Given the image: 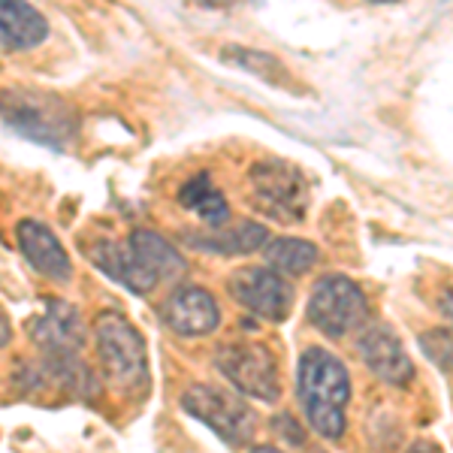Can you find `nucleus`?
<instances>
[{
  "label": "nucleus",
  "instance_id": "nucleus-1",
  "mask_svg": "<svg viewBox=\"0 0 453 453\" xmlns=\"http://www.w3.org/2000/svg\"><path fill=\"white\" fill-rule=\"evenodd\" d=\"M296 396L309 426L326 441L345 435L350 375L345 363L326 348H305L296 366Z\"/></svg>",
  "mask_w": 453,
  "mask_h": 453
},
{
  "label": "nucleus",
  "instance_id": "nucleus-2",
  "mask_svg": "<svg viewBox=\"0 0 453 453\" xmlns=\"http://www.w3.org/2000/svg\"><path fill=\"white\" fill-rule=\"evenodd\" d=\"M0 124L12 134L49 149H67L76 136V109L55 94L31 88H0Z\"/></svg>",
  "mask_w": 453,
  "mask_h": 453
},
{
  "label": "nucleus",
  "instance_id": "nucleus-3",
  "mask_svg": "<svg viewBox=\"0 0 453 453\" xmlns=\"http://www.w3.org/2000/svg\"><path fill=\"white\" fill-rule=\"evenodd\" d=\"M97 360L112 390L124 396H142L149 387V350L142 333L119 311H104L94 326Z\"/></svg>",
  "mask_w": 453,
  "mask_h": 453
},
{
  "label": "nucleus",
  "instance_id": "nucleus-4",
  "mask_svg": "<svg viewBox=\"0 0 453 453\" xmlns=\"http://www.w3.org/2000/svg\"><path fill=\"white\" fill-rule=\"evenodd\" d=\"M248 185H251V203L266 218H275L281 224L303 221L309 206V181L288 160L254 164L248 173Z\"/></svg>",
  "mask_w": 453,
  "mask_h": 453
},
{
  "label": "nucleus",
  "instance_id": "nucleus-5",
  "mask_svg": "<svg viewBox=\"0 0 453 453\" xmlns=\"http://www.w3.org/2000/svg\"><path fill=\"white\" fill-rule=\"evenodd\" d=\"M369 318V299L348 275H324L311 290L309 320L330 339L354 333Z\"/></svg>",
  "mask_w": 453,
  "mask_h": 453
},
{
  "label": "nucleus",
  "instance_id": "nucleus-6",
  "mask_svg": "<svg viewBox=\"0 0 453 453\" xmlns=\"http://www.w3.org/2000/svg\"><path fill=\"white\" fill-rule=\"evenodd\" d=\"M181 408L194 420L206 423L211 433H218L226 444H242L254 435V411L245 405L239 393L226 387L194 384L181 393Z\"/></svg>",
  "mask_w": 453,
  "mask_h": 453
},
{
  "label": "nucleus",
  "instance_id": "nucleus-7",
  "mask_svg": "<svg viewBox=\"0 0 453 453\" xmlns=\"http://www.w3.org/2000/svg\"><path fill=\"white\" fill-rule=\"evenodd\" d=\"M221 375L239 390V396L257 402H275L281 396L279 366L266 345L257 342H230L215 357Z\"/></svg>",
  "mask_w": 453,
  "mask_h": 453
},
{
  "label": "nucleus",
  "instance_id": "nucleus-8",
  "mask_svg": "<svg viewBox=\"0 0 453 453\" xmlns=\"http://www.w3.org/2000/svg\"><path fill=\"white\" fill-rule=\"evenodd\" d=\"M226 290L242 309L257 314L263 320H273V324L288 320L290 311H294V288H290V281L266 266L236 269L226 279Z\"/></svg>",
  "mask_w": 453,
  "mask_h": 453
},
{
  "label": "nucleus",
  "instance_id": "nucleus-9",
  "mask_svg": "<svg viewBox=\"0 0 453 453\" xmlns=\"http://www.w3.org/2000/svg\"><path fill=\"white\" fill-rule=\"evenodd\" d=\"M16 242L19 251L42 279L67 284L73 279V263L67 248L61 245V239L55 236V230H49L42 221H34V218H25L16 226Z\"/></svg>",
  "mask_w": 453,
  "mask_h": 453
},
{
  "label": "nucleus",
  "instance_id": "nucleus-10",
  "mask_svg": "<svg viewBox=\"0 0 453 453\" xmlns=\"http://www.w3.org/2000/svg\"><path fill=\"white\" fill-rule=\"evenodd\" d=\"M31 339L36 342L42 357H64V354H82L88 333L76 305L55 299V303H49L46 314H40L34 320Z\"/></svg>",
  "mask_w": 453,
  "mask_h": 453
},
{
  "label": "nucleus",
  "instance_id": "nucleus-11",
  "mask_svg": "<svg viewBox=\"0 0 453 453\" xmlns=\"http://www.w3.org/2000/svg\"><path fill=\"white\" fill-rule=\"evenodd\" d=\"M357 348H360V357L372 375L381 378L384 384L405 387L414 378L411 357H408L405 345H402L399 335L393 333L390 326H381V324L369 326V330L360 335Z\"/></svg>",
  "mask_w": 453,
  "mask_h": 453
},
{
  "label": "nucleus",
  "instance_id": "nucleus-12",
  "mask_svg": "<svg viewBox=\"0 0 453 453\" xmlns=\"http://www.w3.org/2000/svg\"><path fill=\"white\" fill-rule=\"evenodd\" d=\"M164 320L179 335H209L221 326V309L206 288L185 284L166 296Z\"/></svg>",
  "mask_w": 453,
  "mask_h": 453
},
{
  "label": "nucleus",
  "instance_id": "nucleus-13",
  "mask_svg": "<svg viewBox=\"0 0 453 453\" xmlns=\"http://www.w3.org/2000/svg\"><path fill=\"white\" fill-rule=\"evenodd\" d=\"M88 257L91 263H97V269H104L112 281H119L124 290L136 296H145L157 288V279L142 266L136 251L130 248V242L124 239H97L94 248H88Z\"/></svg>",
  "mask_w": 453,
  "mask_h": 453
},
{
  "label": "nucleus",
  "instance_id": "nucleus-14",
  "mask_svg": "<svg viewBox=\"0 0 453 453\" xmlns=\"http://www.w3.org/2000/svg\"><path fill=\"white\" fill-rule=\"evenodd\" d=\"M185 242L191 248L206 254H221V257H239V254H254L260 248L269 245V230L257 221H242V224H224L218 230L206 233H185Z\"/></svg>",
  "mask_w": 453,
  "mask_h": 453
},
{
  "label": "nucleus",
  "instance_id": "nucleus-15",
  "mask_svg": "<svg viewBox=\"0 0 453 453\" xmlns=\"http://www.w3.org/2000/svg\"><path fill=\"white\" fill-rule=\"evenodd\" d=\"M49 40V21L31 4L0 0V49L27 52Z\"/></svg>",
  "mask_w": 453,
  "mask_h": 453
},
{
  "label": "nucleus",
  "instance_id": "nucleus-16",
  "mask_svg": "<svg viewBox=\"0 0 453 453\" xmlns=\"http://www.w3.org/2000/svg\"><path fill=\"white\" fill-rule=\"evenodd\" d=\"M130 248L136 251V257L151 275L160 281H179L188 273V260L181 257V251L175 248L170 239H164L155 230H134L127 236Z\"/></svg>",
  "mask_w": 453,
  "mask_h": 453
},
{
  "label": "nucleus",
  "instance_id": "nucleus-17",
  "mask_svg": "<svg viewBox=\"0 0 453 453\" xmlns=\"http://www.w3.org/2000/svg\"><path fill=\"white\" fill-rule=\"evenodd\" d=\"M179 203L185 206L191 215L200 218L209 230H218L230 221V206H226L224 194L211 185L209 173H196L194 179H188L185 185L179 188Z\"/></svg>",
  "mask_w": 453,
  "mask_h": 453
},
{
  "label": "nucleus",
  "instance_id": "nucleus-18",
  "mask_svg": "<svg viewBox=\"0 0 453 453\" xmlns=\"http://www.w3.org/2000/svg\"><path fill=\"white\" fill-rule=\"evenodd\" d=\"M263 251H266L269 269L279 275H305L320 260L318 245H311L309 239H294V236L269 239V245Z\"/></svg>",
  "mask_w": 453,
  "mask_h": 453
},
{
  "label": "nucleus",
  "instance_id": "nucleus-19",
  "mask_svg": "<svg viewBox=\"0 0 453 453\" xmlns=\"http://www.w3.org/2000/svg\"><path fill=\"white\" fill-rule=\"evenodd\" d=\"M224 61L236 64V67H242V70L257 73V76H263V79H273V76H269L273 70L279 73V76H284L281 64L275 61L273 55L257 52V49H224Z\"/></svg>",
  "mask_w": 453,
  "mask_h": 453
},
{
  "label": "nucleus",
  "instance_id": "nucleus-20",
  "mask_svg": "<svg viewBox=\"0 0 453 453\" xmlns=\"http://www.w3.org/2000/svg\"><path fill=\"white\" fill-rule=\"evenodd\" d=\"M420 348L426 350V357H429V360H435L438 366L453 369V326L423 333L420 335Z\"/></svg>",
  "mask_w": 453,
  "mask_h": 453
},
{
  "label": "nucleus",
  "instance_id": "nucleus-21",
  "mask_svg": "<svg viewBox=\"0 0 453 453\" xmlns=\"http://www.w3.org/2000/svg\"><path fill=\"white\" fill-rule=\"evenodd\" d=\"M275 429H284V435H294V444H303V429L296 426L294 418H288V414H281L279 420H275Z\"/></svg>",
  "mask_w": 453,
  "mask_h": 453
},
{
  "label": "nucleus",
  "instance_id": "nucleus-22",
  "mask_svg": "<svg viewBox=\"0 0 453 453\" xmlns=\"http://www.w3.org/2000/svg\"><path fill=\"white\" fill-rule=\"evenodd\" d=\"M10 342H12V326H10V318L0 309V348H6Z\"/></svg>",
  "mask_w": 453,
  "mask_h": 453
},
{
  "label": "nucleus",
  "instance_id": "nucleus-23",
  "mask_svg": "<svg viewBox=\"0 0 453 453\" xmlns=\"http://www.w3.org/2000/svg\"><path fill=\"white\" fill-rule=\"evenodd\" d=\"M408 453H441V448H438V444H433V441H426V438H423V441L411 444V450H408Z\"/></svg>",
  "mask_w": 453,
  "mask_h": 453
},
{
  "label": "nucleus",
  "instance_id": "nucleus-24",
  "mask_svg": "<svg viewBox=\"0 0 453 453\" xmlns=\"http://www.w3.org/2000/svg\"><path fill=\"white\" fill-rule=\"evenodd\" d=\"M441 311L448 314V318H453V288L444 290V296H441Z\"/></svg>",
  "mask_w": 453,
  "mask_h": 453
},
{
  "label": "nucleus",
  "instance_id": "nucleus-25",
  "mask_svg": "<svg viewBox=\"0 0 453 453\" xmlns=\"http://www.w3.org/2000/svg\"><path fill=\"white\" fill-rule=\"evenodd\" d=\"M248 453H281L279 448H273V444H257V448H251Z\"/></svg>",
  "mask_w": 453,
  "mask_h": 453
}]
</instances>
